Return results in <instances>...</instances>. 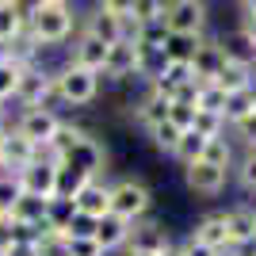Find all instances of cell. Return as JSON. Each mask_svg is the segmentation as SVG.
Masks as SVG:
<instances>
[{
	"label": "cell",
	"instance_id": "23",
	"mask_svg": "<svg viewBox=\"0 0 256 256\" xmlns=\"http://www.w3.org/2000/svg\"><path fill=\"white\" fill-rule=\"evenodd\" d=\"M88 34H96L100 42H118L122 38V20L118 16H111V12H104V8H96L92 16H88V27H84Z\"/></svg>",
	"mask_w": 256,
	"mask_h": 256
},
{
	"label": "cell",
	"instance_id": "16",
	"mask_svg": "<svg viewBox=\"0 0 256 256\" xmlns=\"http://www.w3.org/2000/svg\"><path fill=\"white\" fill-rule=\"evenodd\" d=\"M226 230H230V248L241 241H256V206L248 203L226 206Z\"/></svg>",
	"mask_w": 256,
	"mask_h": 256
},
{
	"label": "cell",
	"instance_id": "29",
	"mask_svg": "<svg viewBox=\"0 0 256 256\" xmlns=\"http://www.w3.org/2000/svg\"><path fill=\"white\" fill-rule=\"evenodd\" d=\"M234 180L245 195H256V150H245L234 164Z\"/></svg>",
	"mask_w": 256,
	"mask_h": 256
},
{
	"label": "cell",
	"instance_id": "40",
	"mask_svg": "<svg viewBox=\"0 0 256 256\" xmlns=\"http://www.w3.org/2000/svg\"><path fill=\"white\" fill-rule=\"evenodd\" d=\"M0 256H38V241H31V237H16Z\"/></svg>",
	"mask_w": 256,
	"mask_h": 256
},
{
	"label": "cell",
	"instance_id": "50",
	"mask_svg": "<svg viewBox=\"0 0 256 256\" xmlns=\"http://www.w3.org/2000/svg\"><path fill=\"white\" fill-rule=\"evenodd\" d=\"M50 4H73V0H50Z\"/></svg>",
	"mask_w": 256,
	"mask_h": 256
},
{
	"label": "cell",
	"instance_id": "45",
	"mask_svg": "<svg viewBox=\"0 0 256 256\" xmlns=\"http://www.w3.org/2000/svg\"><path fill=\"white\" fill-rule=\"evenodd\" d=\"M241 8H245V16H248V12H256V0H241Z\"/></svg>",
	"mask_w": 256,
	"mask_h": 256
},
{
	"label": "cell",
	"instance_id": "32",
	"mask_svg": "<svg viewBox=\"0 0 256 256\" xmlns=\"http://www.w3.org/2000/svg\"><path fill=\"white\" fill-rule=\"evenodd\" d=\"M195 104H199V111H214V115H222V111H226V92L214 84V80H206V84H199ZM222 118H226V115H222Z\"/></svg>",
	"mask_w": 256,
	"mask_h": 256
},
{
	"label": "cell",
	"instance_id": "2",
	"mask_svg": "<svg viewBox=\"0 0 256 256\" xmlns=\"http://www.w3.org/2000/svg\"><path fill=\"white\" fill-rule=\"evenodd\" d=\"M54 92H58V100L69 107H88L92 100L100 96V73H92V69H80V65H65V69H58L54 73Z\"/></svg>",
	"mask_w": 256,
	"mask_h": 256
},
{
	"label": "cell",
	"instance_id": "30",
	"mask_svg": "<svg viewBox=\"0 0 256 256\" xmlns=\"http://www.w3.org/2000/svg\"><path fill=\"white\" fill-rule=\"evenodd\" d=\"M27 31V23L20 20V12L12 8V4H0V46H8L12 38H20Z\"/></svg>",
	"mask_w": 256,
	"mask_h": 256
},
{
	"label": "cell",
	"instance_id": "34",
	"mask_svg": "<svg viewBox=\"0 0 256 256\" xmlns=\"http://www.w3.org/2000/svg\"><path fill=\"white\" fill-rule=\"evenodd\" d=\"M195 111H199V104H195V100H172L168 122H176L180 130H192V126H195Z\"/></svg>",
	"mask_w": 256,
	"mask_h": 256
},
{
	"label": "cell",
	"instance_id": "44",
	"mask_svg": "<svg viewBox=\"0 0 256 256\" xmlns=\"http://www.w3.org/2000/svg\"><path fill=\"white\" fill-rule=\"evenodd\" d=\"M230 256H256V241H241V245H234Z\"/></svg>",
	"mask_w": 256,
	"mask_h": 256
},
{
	"label": "cell",
	"instance_id": "3",
	"mask_svg": "<svg viewBox=\"0 0 256 256\" xmlns=\"http://www.w3.org/2000/svg\"><path fill=\"white\" fill-rule=\"evenodd\" d=\"M153 210V192L134 176H122V180L111 184V214L126 218V222H142L150 218Z\"/></svg>",
	"mask_w": 256,
	"mask_h": 256
},
{
	"label": "cell",
	"instance_id": "6",
	"mask_svg": "<svg viewBox=\"0 0 256 256\" xmlns=\"http://www.w3.org/2000/svg\"><path fill=\"white\" fill-rule=\"evenodd\" d=\"M230 176H234V172L218 168V164H210V160H195V164L184 168V188H188L192 195H199V199H218V195L226 192Z\"/></svg>",
	"mask_w": 256,
	"mask_h": 256
},
{
	"label": "cell",
	"instance_id": "15",
	"mask_svg": "<svg viewBox=\"0 0 256 256\" xmlns=\"http://www.w3.org/2000/svg\"><path fill=\"white\" fill-rule=\"evenodd\" d=\"M130 230H134V222H126V218H118V214H104V218H96V241L104 252H115V248H126L130 241Z\"/></svg>",
	"mask_w": 256,
	"mask_h": 256
},
{
	"label": "cell",
	"instance_id": "1",
	"mask_svg": "<svg viewBox=\"0 0 256 256\" xmlns=\"http://www.w3.org/2000/svg\"><path fill=\"white\" fill-rule=\"evenodd\" d=\"M73 4H46L42 12H34L31 23H27V31L38 46H62L69 34H73Z\"/></svg>",
	"mask_w": 256,
	"mask_h": 256
},
{
	"label": "cell",
	"instance_id": "38",
	"mask_svg": "<svg viewBox=\"0 0 256 256\" xmlns=\"http://www.w3.org/2000/svg\"><path fill=\"white\" fill-rule=\"evenodd\" d=\"M69 256H107L96 237H69Z\"/></svg>",
	"mask_w": 256,
	"mask_h": 256
},
{
	"label": "cell",
	"instance_id": "39",
	"mask_svg": "<svg viewBox=\"0 0 256 256\" xmlns=\"http://www.w3.org/2000/svg\"><path fill=\"white\" fill-rule=\"evenodd\" d=\"M176 252H180V256H226V252H218V248L203 245V241H195L192 234H188V237L180 241V245H176Z\"/></svg>",
	"mask_w": 256,
	"mask_h": 256
},
{
	"label": "cell",
	"instance_id": "27",
	"mask_svg": "<svg viewBox=\"0 0 256 256\" xmlns=\"http://www.w3.org/2000/svg\"><path fill=\"white\" fill-rule=\"evenodd\" d=\"M180 138H184V130L176 126V122H157V126L150 130V142H153V150H160L164 157H176V150H180Z\"/></svg>",
	"mask_w": 256,
	"mask_h": 256
},
{
	"label": "cell",
	"instance_id": "10",
	"mask_svg": "<svg viewBox=\"0 0 256 256\" xmlns=\"http://www.w3.org/2000/svg\"><path fill=\"white\" fill-rule=\"evenodd\" d=\"M168 248H172V237H168V230H164L160 222H150V218L134 222L130 241H126V252H153V256H164Z\"/></svg>",
	"mask_w": 256,
	"mask_h": 256
},
{
	"label": "cell",
	"instance_id": "13",
	"mask_svg": "<svg viewBox=\"0 0 256 256\" xmlns=\"http://www.w3.org/2000/svg\"><path fill=\"white\" fill-rule=\"evenodd\" d=\"M100 76H111V80L138 76V46H134V38H118V42L107 46V65Z\"/></svg>",
	"mask_w": 256,
	"mask_h": 256
},
{
	"label": "cell",
	"instance_id": "36",
	"mask_svg": "<svg viewBox=\"0 0 256 256\" xmlns=\"http://www.w3.org/2000/svg\"><path fill=\"white\" fill-rule=\"evenodd\" d=\"M192 130H199V134H206V138H218V134H226V118L222 115H214V111H195V126Z\"/></svg>",
	"mask_w": 256,
	"mask_h": 256
},
{
	"label": "cell",
	"instance_id": "31",
	"mask_svg": "<svg viewBox=\"0 0 256 256\" xmlns=\"http://www.w3.org/2000/svg\"><path fill=\"white\" fill-rule=\"evenodd\" d=\"M160 16H164V0H134L126 20H134L138 27H150V23H160Z\"/></svg>",
	"mask_w": 256,
	"mask_h": 256
},
{
	"label": "cell",
	"instance_id": "47",
	"mask_svg": "<svg viewBox=\"0 0 256 256\" xmlns=\"http://www.w3.org/2000/svg\"><path fill=\"white\" fill-rule=\"evenodd\" d=\"M4 130H8V126H4ZM4 130H0V153H4Z\"/></svg>",
	"mask_w": 256,
	"mask_h": 256
},
{
	"label": "cell",
	"instance_id": "43",
	"mask_svg": "<svg viewBox=\"0 0 256 256\" xmlns=\"http://www.w3.org/2000/svg\"><path fill=\"white\" fill-rule=\"evenodd\" d=\"M237 31L245 34L248 42L256 46V12H248V16H241V27H237Z\"/></svg>",
	"mask_w": 256,
	"mask_h": 256
},
{
	"label": "cell",
	"instance_id": "33",
	"mask_svg": "<svg viewBox=\"0 0 256 256\" xmlns=\"http://www.w3.org/2000/svg\"><path fill=\"white\" fill-rule=\"evenodd\" d=\"M20 65L8 62L4 54H0V104H8V100H16V84H20Z\"/></svg>",
	"mask_w": 256,
	"mask_h": 256
},
{
	"label": "cell",
	"instance_id": "41",
	"mask_svg": "<svg viewBox=\"0 0 256 256\" xmlns=\"http://www.w3.org/2000/svg\"><path fill=\"white\" fill-rule=\"evenodd\" d=\"M96 8L111 12V16H118V20H126V16H130V8H134V0H100Z\"/></svg>",
	"mask_w": 256,
	"mask_h": 256
},
{
	"label": "cell",
	"instance_id": "37",
	"mask_svg": "<svg viewBox=\"0 0 256 256\" xmlns=\"http://www.w3.org/2000/svg\"><path fill=\"white\" fill-rule=\"evenodd\" d=\"M20 195H23L20 176H16V172H0V210H12Z\"/></svg>",
	"mask_w": 256,
	"mask_h": 256
},
{
	"label": "cell",
	"instance_id": "22",
	"mask_svg": "<svg viewBox=\"0 0 256 256\" xmlns=\"http://www.w3.org/2000/svg\"><path fill=\"white\" fill-rule=\"evenodd\" d=\"M46 203H50V199H42V195H27V192H23L8 214H12V218H16L20 226H38V230H42V226H46Z\"/></svg>",
	"mask_w": 256,
	"mask_h": 256
},
{
	"label": "cell",
	"instance_id": "24",
	"mask_svg": "<svg viewBox=\"0 0 256 256\" xmlns=\"http://www.w3.org/2000/svg\"><path fill=\"white\" fill-rule=\"evenodd\" d=\"M256 111V84L241 88V92H230L226 96V126H234V122H241V118H248Z\"/></svg>",
	"mask_w": 256,
	"mask_h": 256
},
{
	"label": "cell",
	"instance_id": "20",
	"mask_svg": "<svg viewBox=\"0 0 256 256\" xmlns=\"http://www.w3.org/2000/svg\"><path fill=\"white\" fill-rule=\"evenodd\" d=\"M73 65H80V69H92V73H104L107 65V42H100L96 34H80L73 42Z\"/></svg>",
	"mask_w": 256,
	"mask_h": 256
},
{
	"label": "cell",
	"instance_id": "7",
	"mask_svg": "<svg viewBox=\"0 0 256 256\" xmlns=\"http://www.w3.org/2000/svg\"><path fill=\"white\" fill-rule=\"evenodd\" d=\"M58 126H62V118H58L54 107H23L20 118H16V130L27 134L34 146H46V142L58 134Z\"/></svg>",
	"mask_w": 256,
	"mask_h": 256
},
{
	"label": "cell",
	"instance_id": "5",
	"mask_svg": "<svg viewBox=\"0 0 256 256\" xmlns=\"http://www.w3.org/2000/svg\"><path fill=\"white\" fill-rule=\"evenodd\" d=\"M50 100H58V92H54V73H46L38 62L27 65L20 73V84H16V104L20 107H50Z\"/></svg>",
	"mask_w": 256,
	"mask_h": 256
},
{
	"label": "cell",
	"instance_id": "48",
	"mask_svg": "<svg viewBox=\"0 0 256 256\" xmlns=\"http://www.w3.org/2000/svg\"><path fill=\"white\" fill-rule=\"evenodd\" d=\"M164 256H180V252H176V245H172V248H168V252H164Z\"/></svg>",
	"mask_w": 256,
	"mask_h": 256
},
{
	"label": "cell",
	"instance_id": "51",
	"mask_svg": "<svg viewBox=\"0 0 256 256\" xmlns=\"http://www.w3.org/2000/svg\"><path fill=\"white\" fill-rule=\"evenodd\" d=\"M0 4H12V8H16V0H0Z\"/></svg>",
	"mask_w": 256,
	"mask_h": 256
},
{
	"label": "cell",
	"instance_id": "11",
	"mask_svg": "<svg viewBox=\"0 0 256 256\" xmlns=\"http://www.w3.org/2000/svg\"><path fill=\"white\" fill-rule=\"evenodd\" d=\"M20 176V188L27 195H42V199H54V188H58V160L50 157H38L34 164H27Z\"/></svg>",
	"mask_w": 256,
	"mask_h": 256
},
{
	"label": "cell",
	"instance_id": "17",
	"mask_svg": "<svg viewBox=\"0 0 256 256\" xmlns=\"http://www.w3.org/2000/svg\"><path fill=\"white\" fill-rule=\"evenodd\" d=\"M168 107H172V100L160 96L157 88H150V92H146V96L134 104V122H138V126L150 134L157 122H164V118H168Z\"/></svg>",
	"mask_w": 256,
	"mask_h": 256
},
{
	"label": "cell",
	"instance_id": "49",
	"mask_svg": "<svg viewBox=\"0 0 256 256\" xmlns=\"http://www.w3.org/2000/svg\"><path fill=\"white\" fill-rule=\"evenodd\" d=\"M126 256H153V252H126Z\"/></svg>",
	"mask_w": 256,
	"mask_h": 256
},
{
	"label": "cell",
	"instance_id": "28",
	"mask_svg": "<svg viewBox=\"0 0 256 256\" xmlns=\"http://www.w3.org/2000/svg\"><path fill=\"white\" fill-rule=\"evenodd\" d=\"M206 134H199V130H184V138H180V150H176V160H180L184 168L188 164H195V160H203L206 153Z\"/></svg>",
	"mask_w": 256,
	"mask_h": 256
},
{
	"label": "cell",
	"instance_id": "12",
	"mask_svg": "<svg viewBox=\"0 0 256 256\" xmlns=\"http://www.w3.org/2000/svg\"><path fill=\"white\" fill-rule=\"evenodd\" d=\"M226 65V46L222 38H199L192 50V73L199 84H206V80H214L218 76V69Z\"/></svg>",
	"mask_w": 256,
	"mask_h": 256
},
{
	"label": "cell",
	"instance_id": "25",
	"mask_svg": "<svg viewBox=\"0 0 256 256\" xmlns=\"http://www.w3.org/2000/svg\"><path fill=\"white\" fill-rule=\"evenodd\" d=\"M203 160H210V164H218V168H226V172H234V164H237L234 138H230V134H218V138H210V142H206Z\"/></svg>",
	"mask_w": 256,
	"mask_h": 256
},
{
	"label": "cell",
	"instance_id": "35",
	"mask_svg": "<svg viewBox=\"0 0 256 256\" xmlns=\"http://www.w3.org/2000/svg\"><path fill=\"white\" fill-rule=\"evenodd\" d=\"M230 138H234L241 150H256V111L248 118H241V122L230 126Z\"/></svg>",
	"mask_w": 256,
	"mask_h": 256
},
{
	"label": "cell",
	"instance_id": "46",
	"mask_svg": "<svg viewBox=\"0 0 256 256\" xmlns=\"http://www.w3.org/2000/svg\"><path fill=\"white\" fill-rule=\"evenodd\" d=\"M4 122H8V107L0 104V130H4Z\"/></svg>",
	"mask_w": 256,
	"mask_h": 256
},
{
	"label": "cell",
	"instance_id": "52",
	"mask_svg": "<svg viewBox=\"0 0 256 256\" xmlns=\"http://www.w3.org/2000/svg\"><path fill=\"white\" fill-rule=\"evenodd\" d=\"M226 256H230V252H226Z\"/></svg>",
	"mask_w": 256,
	"mask_h": 256
},
{
	"label": "cell",
	"instance_id": "21",
	"mask_svg": "<svg viewBox=\"0 0 256 256\" xmlns=\"http://www.w3.org/2000/svg\"><path fill=\"white\" fill-rule=\"evenodd\" d=\"M188 84H195L192 62H168V65H164V73H160L150 88H157L160 96H168V100H172L176 92H180V88H188Z\"/></svg>",
	"mask_w": 256,
	"mask_h": 256
},
{
	"label": "cell",
	"instance_id": "19",
	"mask_svg": "<svg viewBox=\"0 0 256 256\" xmlns=\"http://www.w3.org/2000/svg\"><path fill=\"white\" fill-rule=\"evenodd\" d=\"M214 84L222 88L226 96H230V92H241V88L256 84V65L237 62V58H226V65L218 69V76H214Z\"/></svg>",
	"mask_w": 256,
	"mask_h": 256
},
{
	"label": "cell",
	"instance_id": "53",
	"mask_svg": "<svg viewBox=\"0 0 256 256\" xmlns=\"http://www.w3.org/2000/svg\"><path fill=\"white\" fill-rule=\"evenodd\" d=\"M0 214H4V210H0Z\"/></svg>",
	"mask_w": 256,
	"mask_h": 256
},
{
	"label": "cell",
	"instance_id": "42",
	"mask_svg": "<svg viewBox=\"0 0 256 256\" xmlns=\"http://www.w3.org/2000/svg\"><path fill=\"white\" fill-rule=\"evenodd\" d=\"M46 4H50V0H16V12H20L23 23H31V16H34V12H42Z\"/></svg>",
	"mask_w": 256,
	"mask_h": 256
},
{
	"label": "cell",
	"instance_id": "4",
	"mask_svg": "<svg viewBox=\"0 0 256 256\" xmlns=\"http://www.w3.org/2000/svg\"><path fill=\"white\" fill-rule=\"evenodd\" d=\"M164 31L176 38H203L206 31V4L203 0H164Z\"/></svg>",
	"mask_w": 256,
	"mask_h": 256
},
{
	"label": "cell",
	"instance_id": "26",
	"mask_svg": "<svg viewBox=\"0 0 256 256\" xmlns=\"http://www.w3.org/2000/svg\"><path fill=\"white\" fill-rule=\"evenodd\" d=\"M88 180H92V176H84V172L73 168V164H58V188H54V195H58V199H76V195L84 192Z\"/></svg>",
	"mask_w": 256,
	"mask_h": 256
},
{
	"label": "cell",
	"instance_id": "18",
	"mask_svg": "<svg viewBox=\"0 0 256 256\" xmlns=\"http://www.w3.org/2000/svg\"><path fill=\"white\" fill-rule=\"evenodd\" d=\"M76 210L88 214V218H104V214H111V184H107V180H88L84 192L76 195Z\"/></svg>",
	"mask_w": 256,
	"mask_h": 256
},
{
	"label": "cell",
	"instance_id": "8",
	"mask_svg": "<svg viewBox=\"0 0 256 256\" xmlns=\"http://www.w3.org/2000/svg\"><path fill=\"white\" fill-rule=\"evenodd\" d=\"M42 157V150L34 146L27 134H20V130L12 126L4 130V153H0V172H23L27 164H34V160Z\"/></svg>",
	"mask_w": 256,
	"mask_h": 256
},
{
	"label": "cell",
	"instance_id": "14",
	"mask_svg": "<svg viewBox=\"0 0 256 256\" xmlns=\"http://www.w3.org/2000/svg\"><path fill=\"white\" fill-rule=\"evenodd\" d=\"M195 241L218 248V252H230V230H226V210H206L192 230Z\"/></svg>",
	"mask_w": 256,
	"mask_h": 256
},
{
	"label": "cell",
	"instance_id": "9",
	"mask_svg": "<svg viewBox=\"0 0 256 256\" xmlns=\"http://www.w3.org/2000/svg\"><path fill=\"white\" fill-rule=\"evenodd\" d=\"M62 164H73V168H80L84 176H92V180H104V172H107V150L92 138V134H84L73 150L65 153Z\"/></svg>",
	"mask_w": 256,
	"mask_h": 256
}]
</instances>
